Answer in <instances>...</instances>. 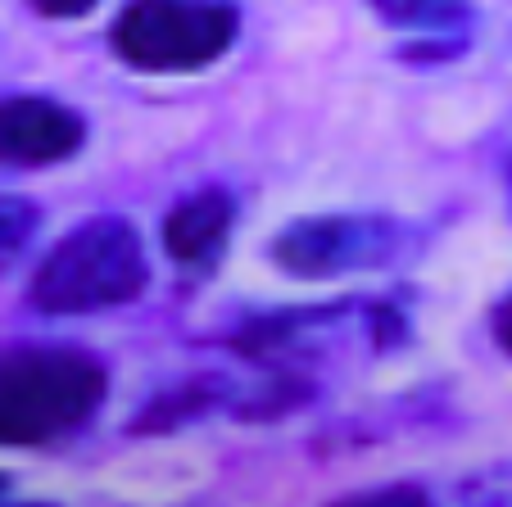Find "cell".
<instances>
[{
    "instance_id": "1",
    "label": "cell",
    "mask_w": 512,
    "mask_h": 507,
    "mask_svg": "<svg viewBox=\"0 0 512 507\" xmlns=\"http://www.w3.org/2000/svg\"><path fill=\"white\" fill-rule=\"evenodd\" d=\"M109 394V372L82 345H0V444L32 449L82 431Z\"/></svg>"
},
{
    "instance_id": "2",
    "label": "cell",
    "mask_w": 512,
    "mask_h": 507,
    "mask_svg": "<svg viewBox=\"0 0 512 507\" xmlns=\"http://www.w3.org/2000/svg\"><path fill=\"white\" fill-rule=\"evenodd\" d=\"M145 281H150V259L136 227L127 218L100 213L50 245L41 268L32 272L28 299L50 317H78L132 304Z\"/></svg>"
},
{
    "instance_id": "3",
    "label": "cell",
    "mask_w": 512,
    "mask_h": 507,
    "mask_svg": "<svg viewBox=\"0 0 512 507\" xmlns=\"http://www.w3.org/2000/svg\"><path fill=\"white\" fill-rule=\"evenodd\" d=\"M426 231L399 213H304L272 236L268 259L295 281H340L413 259Z\"/></svg>"
},
{
    "instance_id": "4",
    "label": "cell",
    "mask_w": 512,
    "mask_h": 507,
    "mask_svg": "<svg viewBox=\"0 0 512 507\" xmlns=\"http://www.w3.org/2000/svg\"><path fill=\"white\" fill-rule=\"evenodd\" d=\"M236 32L241 14L227 0H127L109 41L141 73H200L236 46Z\"/></svg>"
},
{
    "instance_id": "5",
    "label": "cell",
    "mask_w": 512,
    "mask_h": 507,
    "mask_svg": "<svg viewBox=\"0 0 512 507\" xmlns=\"http://www.w3.org/2000/svg\"><path fill=\"white\" fill-rule=\"evenodd\" d=\"M87 145V118L50 96L0 100V168H50Z\"/></svg>"
},
{
    "instance_id": "6",
    "label": "cell",
    "mask_w": 512,
    "mask_h": 507,
    "mask_svg": "<svg viewBox=\"0 0 512 507\" xmlns=\"http://www.w3.org/2000/svg\"><path fill=\"white\" fill-rule=\"evenodd\" d=\"M368 10L399 37H408V59H431V64L463 55L476 28L472 0H368Z\"/></svg>"
},
{
    "instance_id": "7",
    "label": "cell",
    "mask_w": 512,
    "mask_h": 507,
    "mask_svg": "<svg viewBox=\"0 0 512 507\" xmlns=\"http://www.w3.org/2000/svg\"><path fill=\"white\" fill-rule=\"evenodd\" d=\"M236 227V200L223 186H200L182 195L164 218V249L177 268H209L227 249Z\"/></svg>"
},
{
    "instance_id": "8",
    "label": "cell",
    "mask_w": 512,
    "mask_h": 507,
    "mask_svg": "<svg viewBox=\"0 0 512 507\" xmlns=\"http://www.w3.org/2000/svg\"><path fill=\"white\" fill-rule=\"evenodd\" d=\"M37 227H41V209H37V204L23 200V195L0 191V268H10L23 249L32 245Z\"/></svg>"
},
{
    "instance_id": "9",
    "label": "cell",
    "mask_w": 512,
    "mask_h": 507,
    "mask_svg": "<svg viewBox=\"0 0 512 507\" xmlns=\"http://www.w3.org/2000/svg\"><path fill=\"white\" fill-rule=\"evenodd\" d=\"M327 507H435V498L426 494L417 480H390V485H372V489H354V494L336 498Z\"/></svg>"
},
{
    "instance_id": "10",
    "label": "cell",
    "mask_w": 512,
    "mask_h": 507,
    "mask_svg": "<svg viewBox=\"0 0 512 507\" xmlns=\"http://www.w3.org/2000/svg\"><path fill=\"white\" fill-rule=\"evenodd\" d=\"M458 507H512V467H485L458 485Z\"/></svg>"
},
{
    "instance_id": "11",
    "label": "cell",
    "mask_w": 512,
    "mask_h": 507,
    "mask_svg": "<svg viewBox=\"0 0 512 507\" xmlns=\"http://www.w3.org/2000/svg\"><path fill=\"white\" fill-rule=\"evenodd\" d=\"M490 340H494V349L512 363V286L503 290L490 308Z\"/></svg>"
},
{
    "instance_id": "12",
    "label": "cell",
    "mask_w": 512,
    "mask_h": 507,
    "mask_svg": "<svg viewBox=\"0 0 512 507\" xmlns=\"http://www.w3.org/2000/svg\"><path fill=\"white\" fill-rule=\"evenodd\" d=\"M32 10L46 19H82L96 10V0H32Z\"/></svg>"
},
{
    "instance_id": "13",
    "label": "cell",
    "mask_w": 512,
    "mask_h": 507,
    "mask_svg": "<svg viewBox=\"0 0 512 507\" xmlns=\"http://www.w3.org/2000/svg\"><path fill=\"white\" fill-rule=\"evenodd\" d=\"M503 191H508V213H512V145L503 154Z\"/></svg>"
},
{
    "instance_id": "14",
    "label": "cell",
    "mask_w": 512,
    "mask_h": 507,
    "mask_svg": "<svg viewBox=\"0 0 512 507\" xmlns=\"http://www.w3.org/2000/svg\"><path fill=\"white\" fill-rule=\"evenodd\" d=\"M23 507H50V503H23Z\"/></svg>"
},
{
    "instance_id": "15",
    "label": "cell",
    "mask_w": 512,
    "mask_h": 507,
    "mask_svg": "<svg viewBox=\"0 0 512 507\" xmlns=\"http://www.w3.org/2000/svg\"><path fill=\"white\" fill-rule=\"evenodd\" d=\"M0 494H5V476H0Z\"/></svg>"
}]
</instances>
